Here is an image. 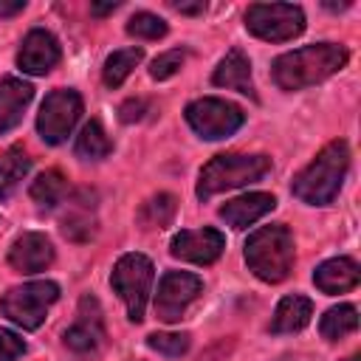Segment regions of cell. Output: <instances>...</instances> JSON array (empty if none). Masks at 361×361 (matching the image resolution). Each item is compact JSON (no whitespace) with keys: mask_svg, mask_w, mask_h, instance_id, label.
<instances>
[{"mask_svg":"<svg viewBox=\"0 0 361 361\" xmlns=\"http://www.w3.org/2000/svg\"><path fill=\"white\" fill-rule=\"evenodd\" d=\"M245 28L265 42H288L305 31V11L293 3H254L245 11Z\"/></svg>","mask_w":361,"mask_h":361,"instance_id":"8","label":"cell"},{"mask_svg":"<svg viewBox=\"0 0 361 361\" xmlns=\"http://www.w3.org/2000/svg\"><path fill=\"white\" fill-rule=\"evenodd\" d=\"M172 8L180 11V14H203L206 3L203 0H197V3H178V0H172Z\"/></svg>","mask_w":361,"mask_h":361,"instance_id":"32","label":"cell"},{"mask_svg":"<svg viewBox=\"0 0 361 361\" xmlns=\"http://www.w3.org/2000/svg\"><path fill=\"white\" fill-rule=\"evenodd\" d=\"M271 172L268 155H243V152H220L214 155L197 175V197L209 200L220 192L240 189L248 183L262 180Z\"/></svg>","mask_w":361,"mask_h":361,"instance_id":"4","label":"cell"},{"mask_svg":"<svg viewBox=\"0 0 361 361\" xmlns=\"http://www.w3.org/2000/svg\"><path fill=\"white\" fill-rule=\"evenodd\" d=\"M34 99V87L17 76L0 79V135L14 130L23 121L25 107Z\"/></svg>","mask_w":361,"mask_h":361,"instance_id":"18","label":"cell"},{"mask_svg":"<svg viewBox=\"0 0 361 361\" xmlns=\"http://www.w3.org/2000/svg\"><path fill=\"white\" fill-rule=\"evenodd\" d=\"M166 31H169V25L158 14H149V11H135L127 20V34L135 39H161V37H166Z\"/></svg>","mask_w":361,"mask_h":361,"instance_id":"27","label":"cell"},{"mask_svg":"<svg viewBox=\"0 0 361 361\" xmlns=\"http://www.w3.org/2000/svg\"><path fill=\"white\" fill-rule=\"evenodd\" d=\"M23 353H25V341L14 330L0 327V361H17Z\"/></svg>","mask_w":361,"mask_h":361,"instance_id":"30","label":"cell"},{"mask_svg":"<svg viewBox=\"0 0 361 361\" xmlns=\"http://www.w3.org/2000/svg\"><path fill=\"white\" fill-rule=\"evenodd\" d=\"M324 8H330V11H344V8H350V0H347V3H324Z\"/></svg>","mask_w":361,"mask_h":361,"instance_id":"35","label":"cell"},{"mask_svg":"<svg viewBox=\"0 0 361 361\" xmlns=\"http://www.w3.org/2000/svg\"><path fill=\"white\" fill-rule=\"evenodd\" d=\"M361 279V268L353 257H333L324 259L316 271H313V282L322 293H347L358 285Z\"/></svg>","mask_w":361,"mask_h":361,"instance_id":"17","label":"cell"},{"mask_svg":"<svg viewBox=\"0 0 361 361\" xmlns=\"http://www.w3.org/2000/svg\"><path fill=\"white\" fill-rule=\"evenodd\" d=\"M56 299H59V285L51 279H37V282L8 288L0 299V310L17 327L37 330L45 322V313Z\"/></svg>","mask_w":361,"mask_h":361,"instance_id":"6","label":"cell"},{"mask_svg":"<svg viewBox=\"0 0 361 361\" xmlns=\"http://www.w3.org/2000/svg\"><path fill=\"white\" fill-rule=\"evenodd\" d=\"M62 341L76 355H93L102 347V341H104V316H102V307H99L96 296L85 293L79 299L76 322L62 333Z\"/></svg>","mask_w":361,"mask_h":361,"instance_id":"11","label":"cell"},{"mask_svg":"<svg viewBox=\"0 0 361 361\" xmlns=\"http://www.w3.org/2000/svg\"><path fill=\"white\" fill-rule=\"evenodd\" d=\"M82 116V96L73 87L51 90L37 113V133L45 144H62Z\"/></svg>","mask_w":361,"mask_h":361,"instance_id":"9","label":"cell"},{"mask_svg":"<svg viewBox=\"0 0 361 361\" xmlns=\"http://www.w3.org/2000/svg\"><path fill=\"white\" fill-rule=\"evenodd\" d=\"M293 259H296V245L285 223L262 226L245 240V265L257 279L268 285L285 282L293 271Z\"/></svg>","mask_w":361,"mask_h":361,"instance_id":"3","label":"cell"},{"mask_svg":"<svg viewBox=\"0 0 361 361\" xmlns=\"http://www.w3.org/2000/svg\"><path fill=\"white\" fill-rule=\"evenodd\" d=\"M350 59V51L338 42H313L296 51H288L282 56L274 59L271 73L276 87L293 93V90H305L310 85H319L330 76H336Z\"/></svg>","mask_w":361,"mask_h":361,"instance_id":"1","label":"cell"},{"mask_svg":"<svg viewBox=\"0 0 361 361\" xmlns=\"http://www.w3.org/2000/svg\"><path fill=\"white\" fill-rule=\"evenodd\" d=\"M344 361H361V355H358V353H353V355H350V358H344Z\"/></svg>","mask_w":361,"mask_h":361,"instance_id":"36","label":"cell"},{"mask_svg":"<svg viewBox=\"0 0 361 361\" xmlns=\"http://www.w3.org/2000/svg\"><path fill=\"white\" fill-rule=\"evenodd\" d=\"M121 3L118 0H110V3H90V11L96 14V17H104V14H110V11H116Z\"/></svg>","mask_w":361,"mask_h":361,"instance_id":"33","label":"cell"},{"mask_svg":"<svg viewBox=\"0 0 361 361\" xmlns=\"http://www.w3.org/2000/svg\"><path fill=\"white\" fill-rule=\"evenodd\" d=\"M65 192H68V178H65L59 169H45V172H39L37 180L31 183V189H28L31 200H34L39 209H54L56 203H62Z\"/></svg>","mask_w":361,"mask_h":361,"instance_id":"22","label":"cell"},{"mask_svg":"<svg viewBox=\"0 0 361 361\" xmlns=\"http://www.w3.org/2000/svg\"><path fill=\"white\" fill-rule=\"evenodd\" d=\"M175 209H178V200H175L169 192H158V195H152V197L138 209L135 220H138V226H141L144 231L166 228V226L172 223V217H175Z\"/></svg>","mask_w":361,"mask_h":361,"instance_id":"23","label":"cell"},{"mask_svg":"<svg viewBox=\"0 0 361 361\" xmlns=\"http://www.w3.org/2000/svg\"><path fill=\"white\" fill-rule=\"evenodd\" d=\"M28 169H31V158L23 147H8L0 155V200L14 195V189L28 175Z\"/></svg>","mask_w":361,"mask_h":361,"instance_id":"21","label":"cell"},{"mask_svg":"<svg viewBox=\"0 0 361 361\" xmlns=\"http://www.w3.org/2000/svg\"><path fill=\"white\" fill-rule=\"evenodd\" d=\"M350 169V147L336 138L316 152V158L293 178L290 192L307 206H330L341 192V183Z\"/></svg>","mask_w":361,"mask_h":361,"instance_id":"2","label":"cell"},{"mask_svg":"<svg viewBox=\"0 0 361 361\" xmlns=\"http://www.w3.org/2000/svg\"><path fill=\"white\" fill-rule=\"evenodd\" d=\"M51 262H54V243L42 231H25L8 248V265L20 274L45 271Z\"/></svg>","mask_w":361,"mask_h":361,"instance_id":"14","label":"cell"},{"mask_svg":"<svg viewBox=\"0 0 361 361\" xmlns=\"http://www.w3.org/2000/svg\"><path fill=\"white\" fill-rule=\"evenodd\" d=\"M274 206H276L274 195H268V192H248V195H240L234 200H226L217 214L231 228H248L251 223H257L268 212H274Z\"/></svg>","mask_w":361,"mask_h":361,"instance_id":"15","label":"cell"},{"mask_svg":"<svg viewBox=\"0 0 361 361\" xmlns=\"http://www.w3.org/2000/svg\"><path fill=\"white\" fill-rule=\"evenodd\" d=\"M183 56H186V51L183 48H172V51H164L161 56H155L152 59V65H149V76L152 79H169V76H175L178 71H180V65H183Z\"/></svg>","mask_w":361,"mask_h":361,"instance_id":"29","label":"cell"},{"mask_svg":"<svg viewBox=\"0 0 361 361\" xmlns=\"http://www.w3.org/2000/svg\"><path fill=\"white\" fill-rule=\"evenodd\" d=\"M189 333H152L147 336V347L155 353H164L169 358H180L189 350Z\"/></svg>","mask_w":361,"mask_h":361,"instance_id":"28","label":"cell"},{"mask_svg":"<svg viewBox=\"0 0 361 361\" xmlns=\"http://www.w3.org/2000/svg\"><path fill=\"white\" fill-rule=\"evenodd\" d=\"M144 59V48H121V51H113L107 59H104V65H102V82L107 85V87H118L130 73H133V68L138 65Z\"/></svg>","mask_w":361,"mask_h":361,"instance_id":"24","label":"cell"},{"mask_svg":"<svg viewBox=\"0 0 361 361\" xmlns=\"http://www.w3.org/2000/svg\"><path fill=\"white\" fill-rule=\"evenodd\" d=\"M203 293V279L189 271H166L158 282L155 293V316L166 324L180 322L183 313L197 302Z\"/></svg>","mask_w":361,"mask_h":361,"instance_id":"10","label":"cell"},{"mask_svg":"<svg viewBox=\"0 0 361 361\" xmlns=\"http://www.w3.org/2000/svg\"><path fill=\"white\" fill-rule=\"evenodd\" d=\"M147 113V102L144 99H127L121 107H118V118L124 124H133V121H141Z\"/></svg>","mask_w":361,"mask_h":361,"instance_id":"31","label":"cell"},{"mask_svg":"<svg viewBox=\"0 0 361 361\" xmlns=\"http://www.w3.org/2000/svg\"><path fill=\"white\" fill-rule=\"evenodd\" d=\"M59 56H62V51H59L56 37L45 28H31L17 51V68L31 76H45L56 68Z\"/></svg>","mask_w":361,"mask_h":361,"instance_id":"13","label":"cell"},{"mask_svg":"<svg viewBox=\"0 0 361 361\" xmlns=\"http://www.w3.org/2000/svg\"><path fill=\"white\" fill-rule=\"evenodd\" d=\"M25 8V0H17V3H3L0 0V17H14Z\"/></svg>","mask_w":361,"mask_h":361,"instance_id":"34","label":"cell"},{"mask_svg":"<svg viewBox=\"0 0 361 361\" xmlns=\"http://www.w3.org/2000/svg\"><path fill=\"white\" fill-rule=\"evenodd\" d=\"M310 316H313V302L302 293H290L285 296L276 310H274V319H271V333H299L302 327L310 324Z\"/></svg>","mask_w":361,"mask_h":361,"instance_id":"19","label":"cell"},{"mask_svg":"<svg viewBox=\"0 0 361 361\" xmlns=\"http://www.w3.org/2000/svg\"><path fill=\"white\" fill-rule=\"evenodd\" d=\"M73 149H76V155H79L82 161H102V158H107V155L113 152V141L107 138L104 127L93 118V121H87V124L82 127V133H79Z\"/></svg>","mask_w":361,"mask_h":361,"instance_id":"25","label":"cell"},{"mask_svg":"<svg viewBox=\"0 0 361 361\" xmlns=\"http://www.w3.org/2000/svg\"><path fill=\"white\" fill-rule=\"evenodd\" d=\"M355 327H358V310H355V305H336L319 322V330H322V336L327 341H338V338L355 333Z\"/></svg>","mask_w":361,"mask_h":361,"instance_id":"26","label":"cell"},{"mask_svg":"<svg viewBox=\"0 0 361 361\" xmlns=\"http://www.w3.org/2000/svg\"><path fill=\"white\" fill-rule=\"evenodd\" d=\"M152 276L155 268L149 262V257L144 254H124L118 257V262L113 265L110 274V288L121 296V302L127 305V319L130 322H144V310H147V299L152 290Z\"/></svg>","mask_w":361,"mask_h":361,"instance_id":"5","label":"cell"},{"mask_svg":"<svg viewBox=\"0 0 361 361\" xmlns=\"http://www.w3.org/2000/svg\"><path fill=\"white\" fill-rule=\"evenodd\" d=\"M226 248V237L217 228H183L172 237L169 254L195 265H212Z\"/></svg>","mask_w":361,"mask_h":361,"instance_id":"12","label":"cell"},{"mask_svg":"<svg viewBox=\"0 0 361 361\" xmlns=\"http://www.w3.org/2000/svg\"><path fill=\"white\" fill-rule=\"evenodd\" d=\"M212 82L217 87H226V90H237L248 99H257V87H254V79H251V59L240 51V48H231L220 65L214 68L212 73Z\"/></svg>","mask_w":361,"mask_h":361,"instance_id":"16","label":"cell"},{"mask_svg":"<svg viewBox=\"0 0 361 361\" xmlns=\"http://www.w3.org/2000/svg\"><path fill=\"white\" fill-rule=\"evenodd\" d=\"M87 197H90V192H87V189H85V192H79V195L73 197V203H71L68 214L62 217V234H65V237H71V240H76V243L90 240V237H93V231H96V217H93L96 206H93Z\"/></svg>","mask_w":361,"mask_h":361,"instance_id":"20","label":"cell"},{"mask_svg":"<svg viewBox=\"0 0 361 361\" xmlns=\"http://www.w3.org/2000/svg\"><path fill=\"white\" fill-rule=\"evenodd\" d=\"M183 116H186V124L206 141L228 138L245 121L243 107H237L234 102H226V99H214V96H203V99L189 102Z\"/></svg>","mask_w":361,"mask_h":361,"instance_id":"7","label":"cell"}]
</instances>
